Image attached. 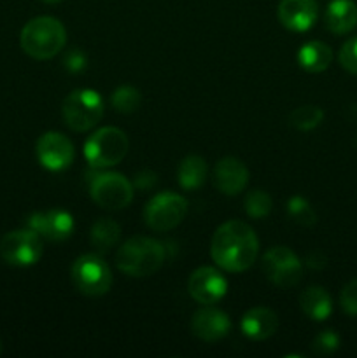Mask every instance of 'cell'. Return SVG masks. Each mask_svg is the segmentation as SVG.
Here are the masks:
<instances>
[{"instance_id": "1f68e13d", "label": "cell", "mask_w": 357, "mask_h": 358, "mask_svg": "<svg viewBox=\"0 0 357 358\" xmlns=\"http://www.w3.org/2000/svg\"><path fill=\"white\" fill-rule=\"evenodd\" d=\"M44 2H48V3H56V2H62V0H44Z\"/></svg>"}, {"instance_id": "d4e9b609", "label": "cell", "mask_w": 357, "mask_h": 358, "mask_svg": "<svg viewBox=\"0 0 357 358\" xmlns=\"http://www.w3.org/2000/svg\"><path fill=\"white\" fill-rule=\"evenodd\" d=\"M272 198L268 192L265 191H252L248 192L245 198V212L252 217V219H262L272 212Z\"/></svg>"}, {"instance_id": "8992f818", "label": "cell", "mask_w": 357, "mask_h": 358, "mask_svg": "<svg viewBox=\"0 0 357 358\" xmlns=\"http://www.w3.org/2000/svg\"><path fill=\"white\" fill-rule=\"evenodd\" d=\"M72 282L76 289L83 292L84 296H104L111 289V268L100 255H80L72 266Z\"/></svg>"}, {"instance_id": "603a6c76", "label": "cell", "mask_w": 357, "mask_h": 358, "mask_svg": "<svg viewBox=\"0 0 357 358\" xmlns=\"http://www.w3.org/2000/svg\"><path fill=\"white\" fill-rule=\"evenodd\" d=\"M324 119V112L321 110L315 105H303V107H298L296 110L290 112L289 121L300 131H310V129L317 128L318 124Z\"/></svg>"}, {"instance_id": "ac0fdd59", "label": "cell", "mask_w": 357, "mask_h": 358, "mask_svg": "<svg viewBox=\"0 0 357 358\" xmlns=\"http://www.w3.org/2000/svg\"><path fill=\"white\" fill-rule=\"evenodd\" d=\"M324 21L332 34H349L357 27V6L352 0H332L326 10Z\"/></svg>"}, {"instance_id": "ba28073f", "label": "cell", "mask_w": 357, "mask_h": 358, "mask_svg": "<svg viewBox=\"0 0 357 358\" xmlns=\"http://www.w3.org/2000/svg\"><path fill=\"white\" fill-rule=\"evenodd\" d=\"M42 240L35 231H10L0 240V257L10 266H31L41 259Z\"/></svg>"}, {"instance_id": "7a4b0ae2", "label": "cell", "mask_w": 357, "mask_h": 358, "mask_svg": "<svg viewBox=\"0 0 357 358\" xmlns=\"http://www.w3.org/2000/svg\"><path fill=\"white\" fill-rule=\"evenodd\" d=\"M66 42L65 27L56 17L41 16L28 21L21 30L20 44L28 56L49 59L58 55Z\"/></svg>"}, {"instance_id": "83f0119b", "label": "cell", "mask_w": 357, "mask_h": 358, "mask_svg": "<svg viewBox=\"0 0 357 358\" xmlns=\"http://www.w3.org/2000/svg\"><path fill=\"white\" fill-rule=\"evenodd\" d=\"M340 346V338L332 331L321 332L317 338L314 339V350L318 355H329V353L336 352Z\"/></svg>"}, {"instance_id": "d6a6232c", "label": "cell", "mask_w": 357, "mask_h": 358, "mask_svg": "<svg viewBox=\"0 0 357 358\" xmlns=\"http://www.w3.org/2000/svg\"><path fill=\"white\" fill-rule=\"evenodd\" d=\"M0 353H2V343H0Z\"/></svg>"}, {"instance_id": "e0dca14e", "label": "cell", "mask_w": 357, "mask_h": 358, "mask_svg": "<svg viewBox=\"0 0 357 358\" xmlns=\"http://www.w3.org/2000/svg\"><path fill=\"white\" fill-rule=\"evenodd\" d=\"M276 327H279V318L270 308H252L241 318V332L254 341L268 339L270 336L275 334Z\"/></svg>"}, {"instance_id": "4316f807", "label": "cell", "mask_w": 357, "mask_h": 358, "mask_svg": "<svg viewBox=\"0 0 357 358\" xmlns=\"http://www.w3.org/2000/svg\"><path fill=\"white\" fill-rule=\"evenodd\" d=\"M340 63L346 72L357 76V37L350 38L342 45L340 51Z\"/></svg>"}, {"instance_id": "4fadbf2b", "label": "cell", "mask_w": 357, "mask_h": 358, "mask_svg": "<svg viewBox=\"0 0 357 358\" xmlns=\"http://www.w3.org/2000/svg\"><path fill=\"white\" fill-rule=\"evenodd\" d=\"M28 227L46 240L63 241L72 234L74 219L70 213L63 210H48V212H37L30 215Z\"/></svg>"}, {"instance_id": "30bf717a", "label": "cell", "mask_w": 357, "mask_h": 358, "mask_svg": "<svg viewBox=\"0 0 357 358\" xmlns=\"http://www.w3.org/2000/svg\"><path fill=\"white\" fill-rule=\"evenodd\" d=\"M91 198L107 210H121L128 206L133 199V187L119 173H100L94 175L90 185Z\"/></svg>"}, {"instance_id": "7402d4cb", "label": "cell", "mask_w": 357, "mask_h": 358, "mask_svg": "<svg viewBox=\"0 0 357 358\" xmlns=\"http://www.w3.org/2000/svg\"><path fill=\"white\" fill-rule=\"evenodd\" d=\"M121 236L118 222L112 219H98L91 227V243L98 252H107L118 243Z\"/></svg>"}, {"instance_id": "f1b7e54d", "label": "cell", "mask_w": 357, "mask_h": 358, "mask_svg": "<svg viewBox=\"0 0 357 358\" xmlns=\"http://www.w3.org/2000/svg\"><path fill=\"white\" fill-rule=\"evenodd\" d=\"M340 303H342V308L345 313L357 317V280H352V282L343 287Z\"/></svg>"}, {"instance_id": "8fae6325", "label": "cell", "mask_w": 357, "mask_h": 358, "mask_svg": "<svg viewBox=\"0 0 357 358\" xmlns=\"http://www.w3.org/2000/svg\"><path fill=\"white\" fill-rule=\"evenodd\" d=\"M76 150L72 142L58 131H48L38 138L37 157L44 168L51 171L65 170L72 164Z\"/></svg>"}, {"instance_id": "52a82bcc", "label": "cell", "mask_w": 357, "mask_h": 358, "mask_svg": "<svg viewBox=\"0 0 357 358\" xmlns=\"http://www.w3.org/2000/svg\"><path fill=\"white\" fill-rule=\"evenodd\" d=\"M186 213H188L186 198L175 192H161L147 203L144 219L147 227L158 233H164L177 227L184 220Z\"/></svg>"}, {"instance_id": "2e32d148", "label": "cell", "mask_w": 357, "mask_h": 358, "mask_svg": "<svg viewBox=\"0 0 357 358\" xmlns=\"http://www.w3.org/2000/svg\"><path fill=\"white\" fill-rule=\"evenodd\" d=\"M214 182L220 192L234 196L245 189L248 182V170L237 157H224L216 164Z\"/></svg>"}, {"instance_id": "9c48e42d", "label": "cell", "mask_w": 357, "mask_h": 358, "mask_svg": "<svg viewBox=\"0 0 357 358\" xmlns=\"http://www.w3.org/2000/svg\"><path fill=\"white\" fill-rule=\"evenodd\" d=\"M262 271L270 282L280 289L298 285L303 276V264L298 255L287 247H273L262 257Z\"/></svg>"}, {"instance_id": "4dcf8cb0", "label": "cell", "mask_w": 357, "mask_h": 358, "mask_svg": "<svg viewBox=\"0 0 357 358\" xmlns=\"http://www.w3.org/2000/svg\"><path fill=\"white\" fill-rule=\"evenodd\" d=\"M154 182H156V175L150 173V171H142V173H139V177L135 178V184L139 185L140 189L153 187Z\"/></svg>"}, {"instance_id": "277c9868", "label": "cell", "mask_w": 357, "mask_h": 358, "mask_svg": "<svg viewBox=\"0 0 357 358\" xmlns=\"http://www.w3.org/2000/svg\"><path fill=\"white\" fill-rule=\"evenodd\" d=\"M65 124L74 131H88L104 115V101L93 90H77L65 98L62 107Z\"/></svg>"}, {"instance_id": "5b68a950", "label": "cell", "mask_w": 357, "mask_h": 358, "mask_svg": "<svg viewBox=\"0 0 357 358\" xmlns=\"http://www.w3.org/2000/svg\"><path fill=\"white\" fill-rule=\"evenodd\" d=\"M126 152H128V138L125 131L112 126L98 129L84 145V156L90 164L97 168L114 166L126 156Z\"/></svg>"}, {"instance_id": "9a60e30c", "label": "cell", "mask_w": 357, "mask_h": 358, "mask_svg": "<svg viewBox=\"0 0 357 358\" xmlns=\"http://www.w3.org/2000/svg\"><path fill=\"white\" fill-rule=\"evenodd\" d=\"M231 322L224 311L216 308H205L196 311L191 320V331L196 338L206 343H216L230 332Z\"/></svg>"}, {"instance_id": "5bb4252c", "label": "cell", "mask_w": 357, "mask_h": 358, "mask_svg": "<svg viewBox=\"0 0 357 358\" xmlns=\"http://www.w3.org/2000/svg\"><path fill=\"white\" fill-rule=\"evenodd\" d=\"M279 20L287 30L307 31L317 20L318 7L315 0H282L279 3Z\"/></svg>"}, {"instance_id": "3957f363", "label": "cell", "mask_w": 357, "mask_h": 358, "mask_svg": "<svg viewBox=\"0 0 357 358\" xmlns=\"http://www.w3.org/2000/svg\"><path fill=\"white\" fill-rule=\"evenodd\" d=\"M164 262V247L146 236L130 238L115 255V264L125 275L133 278L154 275Z\"/></svg>"}, {"instance_id": "44dd1931", "label": "cell", "mask_w": 357, "mask_h": 358, "mask_svg": "<svg viewBox=\"0 0 357 358\" xmlns=\"http://www.w3.org/2000/svg\"><path fill=\"white\" fill-rule=\"evenodd\" d=\"M206 163L200 156H188L178 166V184L188 191L202 187L206 178Z\"/></svg>"}, {"instance_id": "f546056e", "label": "cell", "mask_w": 357, "mask_h": 358, "mask_svg": "<svg viewBox=\"0 0 357 358\" xmlns=\"http://www.w3.org/2000/svg\"><path fill=\"white\" fill-rule=\"evenodd\" d=\"M65 63L66 69H69L70 72H80V70L84 69V65H86V56H84L79 49H74V51H70L69 55H66Z\"/></svg>"}, {"instance_id": "d6986e66", "label": "cell", "mask_w": 357, "mask_h": 358, "mask_svg": "<svg viewBox=\"0 0 357 358\" xmlns=\"http://www.w3.org/2000/svg\"><path fill=\"white\" fill-rule=\"evenodd\" d=\"M298 62H300L301 69H304L307 72H324V70L331 65L332 51L328 44H324V42H308V44H304L303 48L300 49Z\"/></svg>"}, {"instance_id": "ffe728a7", "label": "cell", "mask_w": 357, "mask_h": 358, "mask_svg": "<svg viewBox=\"0 0 357 358\" xmlns=\"http://www.w3.org/2000/svg\"><path fill=\"white\" fill-rule=\"evenodd\" d=\"M300 304L304 315L317 322L326 320L332 311L331 297L322 287H310L304 290L300 297Z\"/></svg>"}, {"instance_id": "484cf974", "label": "cell", "mask_w": 357, "mask_h": 358, "mask_svg": "<svg viewBox=\"0 0 357 358\" xmlns=\"http://www.w3.org/2000/svg\"><path fill=\"white\" fill-rule=\"evenodd\" d=\"M287 210H289V215L293 217L298 224H301V226L308 227V226H314V224L317 222V217H315V212L312 210V206L308 205L307 199L300 198V196L289 199V203H287Z\"/></svg>"}, {"instance_id": "7c38bea8", "label": "cell", "mask_w": 357, "mask_h": 358, "mask_svg": "<svg viewBox=\"0 0 357 358\" xmlns=\"http://www.w3.org/2000/svg\"><path fill=\"white\" fill-rule=\"evenodd\" d=\"M189 296L200 304H214L226 296L227 282L217 269L198 268L188 282Z\"/></svg>"}, {"instance_id": "cb8c5ba5", "label": "cell", "mask_w": 357, "mask_h": 358, "mask_svg": "<svg viewBox=\"0 0 357 358\" xmlns=\"http://www.w3.org/2000/svg\"><path fill=\"white\" fill-rule=\"evenodd\" d=\"M112 107L122 114H132L140 107L139 90L132 86H121L112 94Z\"/></svg>"}, {"instance_id": "6da1fadb", "label": "cell", "mask_w": 357, "mask_h": 358, "mask_svg": "<svg viewBox=\"0 0 357 358\" xmlns=\"http://www.w3.org/2000/svg\"><path fill=\"white\" fill-rule=\"evenodd\" d=\"M212 259L230 273H241L254 264L259 241L254 229L241 220H230L217 227L212 238Z\"/></svg>"}]
</instances>
